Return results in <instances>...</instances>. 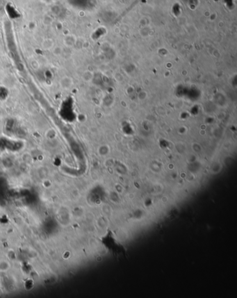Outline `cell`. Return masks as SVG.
<instances>
[{"instance_id":"6da1fadb","label":"cell","mask_w":237,"mask_h":298,"mask_svg":"<svg viewBox=\"0 0 237 298\" xmlns=\"http://www.w3.org/2000/svg\"><path fill=\"white\" fill-rule=\"evenodd\" d=\"M72 84H73L72 80L67 77H64L60 81V86L63 89H70L72 87Z\"/></svg>"},{"instance_id":"7a4b0ae2","label":"cell","mask_w":237,"mask_h":298,"mask_svg":"<svg viewBox=\"0 0 237 298\" xmlns=\"http://www.w3.org/2000/svg\"><path fill=\"white\" fill-rule=\"evenodd\" d=\"M53 47L54 42L52 39H45L42 42V47H43L44 50H51L52 48H53Z\"/></svg>"},{"instance_id":"3957f363","label":"cell","mask_w":237,"mask_h":298,"mask_svg":"<svg viewBox=\"0 0 237 298\" xmlns=\"http://www.w3.org/2000/svg\"><path fill=\"white\" fill-rule=\"evenodd\" d=\"M64 45H65L67 47H71L74 45V40H73V37L71 36H67L64 38Z\"/></svg>"}]
</instances>
